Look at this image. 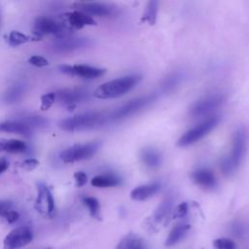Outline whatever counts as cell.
I'll return each instance as SVG.
<instances>
[{
	"instance_id": "obj_1",
	"label": "cell",
	"mask_w": 249,
	"mask_h": 249,
	"mask_svg": "<svg viewBox=\"0 0 249 249\" xmlns=\"http://www.w3.org/2000/svg\"><path fill=\"white\" fill-rule=\"evenodd\" d=\"M142 79L139 74L127 75L100 85L93 92V96L99 99L120 97L132 89Z\"/></svg>"
},
{
	"instance_id": "obj_2",
	"label": "cell",
	"mask_w": 249,
	"mask_h": 249,
	"mask_svg": "<svg viewBox=\"0 0 249 249\" xmlns=\"http://www.w3.org/2000/svg\"><path fill=\"white\" fill-rule=\"evenodd\" d=\"M248 141L247 130L244 127H238L232 135V146L231 154L224 158L221 162V168L225 174L232 173L242 161Z\"/></svg>"
},
{
	"instance_id": "obj_3",
	"label": "cell",
	"mask_w": 249,
	"mask_h": 249,
	"mask_svg": "<svg viewBox=\"0 0 249 249\" xmlns=\"http://www.w3.org/2000/svg\"><path fill=\"white\" fill-rule=\"evenodd\" d=\"M107 120L108 116H105L103 113L87 112L64 119L59 123V126L67 131H79L100 126Z\"/></svg>"
},
{
	"instance_id": "obj_4",
	"label": "cell",
	"mask_w": 249,
	"mask_h": 249,
	"mask_svg": "<svg viewBox=\"0 0 249 249\" xmlns=\"http://www.w3.org/2000/svg\"><path fill=\"white\" fill-rule=\"evenodd\" d=\"M220 122L219 116H212L203 122L199 123L196 126L187 130L177 142V145L180 147H186L192 145L201 138H203L206 134H208Z\"/></svg>"
},
{
	"instance_id": "obj_5",
	"label": "cell",
	"mask_w": 249,
	"mask_h": 249,
	"mask_svg": "<svg viewBox=\"0 0 249 249\" xmlns=\"http://www.w3.org/2000/svg\"><path fill=\"white\" fill-rule=\"evenodd\" d=\"M156 99L155 94H147L145 96H140L134 99L129 100L128 102L123 104L116 110H114L109 116L108 119L111 121H120L124 118H127L142 108H145L150 103H152Z\"/></svg>"
},
{
	"instance_id": "obj_6",
	"label": "cell",
	"mask_w": 249,
	"mask_h": 249,
	"mask_svg": "<svg viewBox=\"0 0 249 249\" xmlns=\"http://www.w3.org/2000/svg\"><path fill=\"white\" fill-rule=\"evenodd\" d=\"M98 142H89L86 144H76L60 153V160L63 162L71 163L79 160L90 159L98 150Z\"/></svg>"
},
{
	"instance_id": "obj_7",
	"label": "cell",
	"mask_w": 249,
	"mask_h": 249,
	"mask_svg": "<svg viewBox=\"0 0 249 249\" xmlns=\"http://www.w3.org/2000/svg\"><path fill=\"white\" fill-rule=\"evenodd\" d=\"M226 100V97L224 94L221 93H213L208 94L200 99H198L196 102L193 104L190 110V114L194 117H200L204 116L213 110L220 107Z\"/></svg>"
},
{
	"instance_id": "obj_8",
	"label": "cell",
	"mask_w": 249,
	"mask_h": 249,
	"mask_svg": "<svg viewBox=\"0 0 249 249\" xmlns=\"http://www.w3.org/2000/svg\"><path fill=\"white\" fill-rule=\"evenodd\" d=\"M33 239V232L29 227L22 226L11 231L3 240L4 249H19L29 244Z\"/></svg>"
},
{
	"instance_id": "obj_9",
	"label": "cell",
	"mask_w": 249,
	"mask_h": 249,
	"mask_svg": "<svg viewBox=\"0 0 249 249\" xmlns=\"http://www.w3.org/2000/svg\"><path fill=\"white\" fill-rule=\"evenodd\" d=\"M35 209L45 217H53L54 213V200L49 188L39 185L38 195L35 201Z\"/></svg>"
},
{
	"instance_id": "obj_10",
	"label": "cell",
	"mask_w": 249,
	"mask_h": 249,
	"mask_svg": "<svg viewBox=\"0 0 249 249\" xmlns=\"http://www.w3.org/2000/svg\"><path fill=\"white\" fill-rule=\"evenodd\" d=\"M74 6L89 16L91 15L101 18L112 17L117 12L114 6L102 2H77Z\"/></svg>"
},
{
	"instance_id": "obj_11",
	"label": "cell",
	"mask_w": 249,
	"mask_h": 249,
	"mask_svg": "<svg viewBox=\"0 0 249 249\" xmlns=\"http://www.w3.org/2000/svg\"><path fill=\"white\" fill-rule=\"evenodd\" d=\"M60 69L62 72L66 74L79 76L85 79H94L102 76L106 72V70L103 68H97V67L85 65V64H76L72 66L62 65L60 66Z\"/></svg>"
},
{
	"instance_id": "obj_12",
	"label": "cell",
	"mask_w": 249,
	"mask_h": 249,
	"mask_svg": "<svg viewBox=\"0 0 249 249\" xmlns=\"http://www.w3.org/2000/svg\"><path fill=\"white\" fill-rule=\"evenodd\" d=\"M34 33L37 35L52 34L55 35L57 38L64 36V27L58 22L53 20L52 18L41 17L37 18L34 26Z\"/></svg>"
},
{
	"instance_id": "obj_13",
	"label": "cell",
	"mask_w": 249,
	"mask_h": 249,
	"mask_svg": "<svg viewBox=\"0 0 249 249\" xmlns=\"http://www.w3.org/2000/svg\"><path fill=\"white\" fill-rule=\"evenodd\" d=\"M89 44V40L85 37H72V36H62L57 38L53 42V49L60 53L71 52Z\"/></svg>"
},
{
	"instance_id": "obj_14",
	"label": "cell",
	"mask_w": 249,
	"mask_h": 249,
	"mask_svg": "<svg viewBox=\"0 0 249 249\" xmlns=\"http://www.w3.org/2000/svg\"><path fill=\"white\" fill-rule=\"evenodd\" d=\"M173 205V196L171 195L166 196L164 199L160 202V204L158 206V208L155 210V212L152 214V216L148 219V224L151 228H156L161 223H163L168 215L171 212Z\"/></svg>"
},
{
	"instance_id": "obj_15",
	"label": "cell",
	"mask_w": 249,
	"mask_h": 249,
	"mask_svg": "<svg viewBox=\"0 0 249 249\" xmlns=\"http://www.w3.org/2000/svg\"><path fill=\"white\" fill-rule=\"evenodd\" d=\"M55 95L62 104L70 106L87 99L88 91L84 89H66L58 91Z\"/></svg>"
},
{
	"instance_id": "obj_16",
	"label": "cell",
	"mask_w": 249,
	"mask_h": 249,
	"mask_svg": "<svg viewBox=\"0 0 249 249\" xmlns=\"http://www.w3.org/2000/svg\"><path fill=\"white\" fill-rule=\"evenodd\" d=\"M160 190V184L159 182H153L146 185H141L134 188L130 192V197L133 200H146L149 197L156 195Z\"/></svg>"
},
{
	"instance_id": "obj_17",
	"label": "cell",
	"mask_w": 249,
	"mask_h": 249,
	"mask_svg": "<svg viewBox=\"0 0 249 249\" xmlns=\"http://www.w3.org/2000/svg\"><path fill=\"white\" fill-rule=\"evenodd\" d=\"M65 16L68 25L76 29H81L87 25H95L94 19L81 11H74L66 14Z\"/></svg>"
},
{
	"instance_id": "obj_18",
	"label": "cell",
	"mask_w": 249,
	"mask_h": 249,
	"mask_svg": "<svg viewBox=\"0 0 249 249\" xmlns=\"http://www.w3.org/2000/svg\"><path fill=\"white\" fill-rule=\"evenodd\" d=\"M192 179L198 186L205 189H212L216 185V179L213 172L206 168H200L191 174Z\"/></svg>"
},
{
	"instance_id": "obj_19",
	"label": "cell",
	"mask_w": 249,
	"mask_h": 249,
	"mask_svg": "<svg viewBox=\"0 0 249 249\" xmlns=\"http://www.w3.org/2000/svg\"><path fill=\"white\" fill-rule=\"evenodd\" d=\"M0 132L17 133L29 136L31 134V128L21 121H4L0 122Z\"/></svg>"
},
{
	"instance_id": "obj_20",
	"label": "cell",
	"mask_w": 249,
	"mask_h": 249,
	"mask_svg": "<svg viewBox=\"0 0 249 249\" xmlns=\"http://www.w3.org/2000/svg\"><path fill=\"white\" fill-rule=\"evenodd\" d=\"M141 160L149 168H158L161 163V155L155 148H145L141 152Z\"/></svg>"
},
{
	"instance_id": "obj_21",
	"label": "cell",
	"mask_w": 249,
	"mask_h": 249,
	"mask_svg": "<svg viewBox=\"0 0 249 249\" xmlns=\"http://www.w3.org/2000/svg\"><path fill=\"white\" fill-rule=\"evenodd\" d=\"M183 79V73L179 70L173 71L169 73L165 78L160 83V89L163 93H168L171 92L172 90L175 89L179 86V84L182 82Z\"/></svg>"
},
{
	"instance_id": "obj_22",
	"label": "cell",
	"mask_w": 249,
	"mask_h": 249,
	"mask_svg": "<svg viewBox=\"0 0 249 249\" xmlns=\"http://www.w3.org/2000/svg\"><path fill=\"white\" fill-rule=\"evenodd\" d=\"M190 229H191V226L188 224H181L174 227L166 237V240L164 242L165 246H173L176 243H178L180 240H182L186 236Z\"/></svg>"
},
{
	"instance_id": "obj_23",
	"label": "cell",
	"mask_w": 249,
	"mask_h": 249,
	"mask_svg": "<svg viewBox=\"0 0 249 249\" xmlns=\"http://www.w3.org/2000/svg\"><path fill=\"white\" fill-rule=\"evenodd\" d=\"M116 249H146V246L142 238L129 233L121 239Z\"/></svg>"
},
{
	"instance_id": "obj_24",
	"label": "cell",
	"mask_w": 249,
	"mask_h": 249,
	"mask_svg": "<svg viewBox=\"0 0 249 249\" xmlns=\"http://www.w3.org/2000/svg\"><path fill=\"white\" fill-rule=\"evenodd\" d=\"M93 187L97 188H109L115 187L121 184V179L112 174H105V175H97L93 177L90 181Z\"/></svg>"
},
{
	"instance_id": "obj_25",
	"label": "cell",
	"mask_w": 249,
	"mask_h": 249,
	"mask_svg": "<svg viewBox=\"0 0 249 249\" xmlns=\"http://www.w3.org/2000/svg\"><path fill=\"white\" fill-rule=\"evenodd\" d=\"M24 93V85L22 83H16L11 86L4 93L3 99L6 103H15L18 101Z\"/></svg>"
},
{
	"instance_id": "obj_26",
	"label": "cell",
	"mask_w": 249,
	"mask_h": 249,
	"mask_svg": "<svg viewBox=\"0 0 249 249\" xmlns=\"http://www.w3.org/2000/svg\"><path fill=\"white\" fill-rule=\"evenodd\" d=\"M26 150V144L21 140H0V152L21 153Z\"/></svg>"
},
{
	"instance_id": "obj_27",
	"label": "cell",
	"mask_w": 249,
	"mask_h": 249,
	"mask_svg": "<svg viewBox=\"0 0 249 249\" xmlns=\"http://www.w3.org/2000/svg\"><path fill=\"white\" fill-rule=\"evenodd\" d=\"M158 10H159V2L158 1H149L146 6L145 12L142 16V21H146L151 25L155 24L156 19H157Z\"/></svg>"
},
{
	"instance_id": "obj_28",
	"label": "cell",
	"mask_w": 249,
	"mask_h": 249,
	"mask_svg": "<svg viewBox=\"0 0 249 249\" xmlns=\"http://www.w3.org/2000/svg\"><path fill=\"white\" fill-rule=\"evenodd\" d=\"M84 203L87 205V207L89 208V214L90 216H92L93 218L99 219L100 218V204L99 201L92 196H86L83 198Z\"/></svg>"
},
{
	"instance_id": "obj_29",
	"label": "cell",
	"mask_w": 249,
	"mask_h": 249,
	"mask_svg": "<svg viewBox=\"0 0 249 249\" xmlns=\"http://www.w3.org/2000/svg\"><path fill=\"white\" fill-rule=\"evenodd\" d=\"M30 40H31V38L29 36H27L19 31H12L8 37L9 44L12 46H18V45L24 44Z\"/></svg>"
},
{
	"instance_id": "obj_30",
	"label": "cell",
	"mask_w": 249,
	"mask_h": 249,
	"mask_svg": "<svg viewBox=\"0 0 249 249\" xmlns=\"http://www.w3.org/2000/svg\"><path fill=\"white\" fill-rule=\"evenodd\" d=\"M213 247L214 249H235L236 246L231 239L221 237L213 241Z\"/></svg>"
},
{
	"instance_id": "obj_31",
	"label": "cell",
	"mask_w": 249,
	"mask_h": 249,
	"mask_svg": "<svg viewBox=\"0 0 249 249\" xmlns=\"http://www.w3.org/2000/svg\"><path fill=\"white\" fill-rule=\"evenodd\" d=\"M55 93L54 92H48L41 96V110H48L55 100Z\"/></svg>"
},
{
	"instance_id": "obj_32",
	"label": "cell",
	"mask_w": 249,
	"mask_h": 249,
	"mask_svg": "<svg viewBox=\"0 0 249 249\" xmlns=\"http://www.w3.org/2000/svg\"><path fill=\"white\" fill-rule=\"evenodd\" d=\"M28 62L37 67H43V66H47L49 64V61L41 55H32L31 57H29Z\"/></svg>"
},
{
	"instance_id": "obj_33",
	"label": "cell",
	"mask_w": 249,
	"mask_h": 249,
	"mask_svg": "<svg viewBox=\"0 0 249 249\" xmlns=\"http://www.w3.org/2000/svg\"><path fill=\"white\" fill-rule=\"evenodd\" d=\"M188 212V204L187 202H182L180 204H178L174 210L173 213V218H182L184 217Z\"/></svg>"
},
{
	"instance_id": "obj_34",
	"label": "cell",
	"mask_w": 249,
	"mask_h": 249,
	"mask_svg": "<svg viewBox=\"0 0 249 249\" xmlns=\"http://www.w3.org/2000/svg\"><path fill=\"white\" fill-rule=\"evenodd\" d=\"M74 179H75V185L77 187H82L87 183V175L83 171H78L74 173Z\"/></svg>"
},
{
	"instance_id": "obj_35",
	"label": "cell",
	"mask_w": 249,
	"mask_h": 249,
	"mask_svg": "<svg viewBox=\"0 0 249 249\" xmlns=\"http://www.w3.org/2000/svg\"><path fill=\"white\" fill-rule=\"evenodd\" d=\"M39 164V161L36 159H27L21 162V167L25 170H32Z\"/></svg>"
},
{
	"instance_id": "obj_36",
	"label": "cell",
	"mask_w": 249,
	"mask_h": 249,
	"mask_svg": "<svg viewBox=\"0 0 249 249\" xmlns=\"http://www.w3.org/2000/svg\"><path fill=\"white\" fill-rule=\"evenodd\" d=\"M3 217L6 219L7 222H9L10 224H13L16 221H18V219L19 217V214L17 211H15L13 209H10L8 212L5 213V215Z\"/></svg>"
},
{
	"instance_id": "obj_37",
	"label": "cell",
	"mask_w": 249,
	"mask_h": 249,
	"mask_svg": "<svg viewBox=\"0 0 249 249\" xmlns=\"http://www.w3.org/2000/svg\"><path fill=\"white\" fill-rule=\"evenodd\" d=\"M10 209H12V203L9 200H3L0 199V216H4L6 212H8Z\"/></svg>"
},
{
	"instance_id": "obj_38",
	"label": "cell",
	"mask_w": 249,
	"mask_h": 249,
	"mask_svg": "<svg viewBox=\"0 0 249 249\" xmlns=\"http://www.w3.org/2000/svg\"><path fill=\"white\" fill-rule=\"evenodd\" d=\"M8 166H9L8 160L4 158L0 159V174H2L8 168Z\"/></svg>"
}]
</instances>
